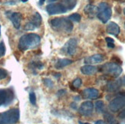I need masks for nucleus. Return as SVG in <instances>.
Returning <instances> with one entry per match:
<instances>
[{"mask_svg":"<svg viewBox=\"0 0 125 124\" xmlns=\"http://www.w3.org/2000/svg\"><path fill=\"white\" fill-rule=\"evenodd\" d=\"M105 41L107 42V47L110 48H114L115 47V40L111 38H109V37H107L105 38Z\"/></svg>","mask_w":125,"mask_h":124,"instance_id":"23","label":"nucleus"},{"mask_svg":"<svg viewBox=\"0 0 125 124\" xmlns=\"http://www.w3.org/2000/svg\"><path fill=\"white\" fill-rule=\"evenodd\" d=\"M72 63H73V61L72 60H70V59H68V58L58 59L55 64V67L56 69H62L66 66H68V65H70V64H72Z\"/></svg>","mask_w":125,"mask_h":124,"instance_id":"17","label":"nucleus"},{"mask_svg":"<svg viewBox=\"0 0 125 124\" xmlns=\"http://www.w3.org/2000/svg\"><path fill=\"white\" fill-rule=\"evenodd\" d=\"M104 57L102 55H94L90 57H87L84 58V63L87 64H98L103 61Z\"/></svg>","mask_w":125,"mask_h":124,"instance_id":"14","label":"nucleus"},{"mask_svg":"<svg viewBox=\"0 0 125 124\" xmlns=\"http://www.w3.org/2000/svg\"><path fill=\"white\" fill-rule=\"evenodd\" d=\"M58 93V95H64L65 93H66V91L64 90H59Z\"/></svg>","mask_w":125,"mask_h":124,"instance_id":"32","label":"nucleus"},{"mask_svg":"<svg viewBox=\"0 0 125 124\" xmlns=\"http://www.w3.org/2000/svg\"><path fill=\"white\" fill-rule=\"evenodd\" d=\"M5 54V45L3 41L0 42V57H2Z\"/></svg>","mask_w":125,"mask_h":124,"instance_id":"27","label":"nucleus"},{"mask_svg":"<svg viewBox=\"0 0 125 124\" xmlns=\"http://www.w3.org/2000/svg\"><path fill=\"white\" fill-rule=\"evenodd\" d=\"M81 84H82V80H81V78H76L73 81L72 85H73V87L75 88H79L81 86Z\"/></svg>","mask_w":125,"mask_h":124,"instance_id":"24","label":"nucleus"},{"mask_svg":"<svg viewBox=\"0 0 125 124\" xmlns=\"http://www.w3.org/2000/svg\"><path fill=\"white\" fill-rule=\"evenodd\" d=\"M8 76V72L6 70L3 68H0V80L6 78Z\"/></svg>","mask_w":125,"mask_h":124,"instance_id":"26","label":"nucleus"},{"mask_svg":"<svg viewBox=\"0 0 125 124\" xmlns=\"http://www.w3.org/2000/svg\"><path fill=\"white\" fill-rule=\"evenodd\" d=\"M30 22H31L32 24H33L35 26L36 29L39 28L42 24V16L40 15V14L39 12H35L33 15L31 16Z\"/></svg>","mask_w":125,"mask_h":124,"instance_id":"19","label":"nucleus"},{"mask_svg":"<svg viewBox=\"0 0 125 124\" xmlns=\"http://www.w3.org/2000/svg\"><path fill=\"white\" fill-rule=\"evenodd\" d=\"M62 4L67 10H72L77 5V0H62Z\"/></svg>","mask_w":125,"mask_h":124,"instance_id":"20","label":"nucleus"},{"mask_svg":"<svg viewBox=\"0 0 125 124\" xmlns=\"http://www.w3.org/2000/svg\"><path fill=\"white\" fill-rule=\"evenodd\" d=\"M79 124H90V123H82L81 121H78Z\"/></svg>","mask_w":125,"mask_h":124,"instance_id":"35","label":"nucleus"},{"mask_svg":"<svg viewBox=\"0 0 125 124\" xmlns=\"http://www.w3.org/2000/svg\"><path fill=\"white\" fill-rule=\"evenodd\" d=\"M124 25H125V23H124Z\"/></svg>","mask_w":125,"mask_h":124,"instance_id":"42","label":"nucleus"},{"mask_svg":"<svg viewBox=\"0 0 125 124\" xmlns=\"http://www.w3.org/2000/svg\"><path fill=\"white\" fill-rule=\"evenodd\" d=\"M14 100V93L11 89H0V106H7Z\"/></svg>","mask_w":125,"mask_h":124,"instance_id":"7","label":"nucleus"},{"mask_svg":"<svg viewBox=\"0 0 125 124\" xmlns=\"http://www.w3.org/2000/svg\"><path fill=\"white\" fill-rule=\"evenodd\" d=\"M44 84L45 86H47L48 87H52L54 85L52 80H51L50 79H44Z\"/></svg>","mask_w":125,"mask_h":124,"instance_id":"29","label":"nucleus"},{"mask_svg":"<svg viewBox=\"0 0 125 124\" xmlns=\"http://www.w3.org/2000/svg\"><path fill=\"white\" fill-rule=\"evenodd\" d=\"M0 29H1V25H0Z\"/></svg>","mask_w":125,"mask_h":124,"instance_id":"41","label":"nucleus"},{"mask_svg":"<svg viewBox=\"0 0 125 124\" xmlns=\"http://www.w3.org/2000/svg\"><path fill=\"white\" fill-rule=\"evenodd\" d=\"M41 38L39 35L35 33H29L22 35L19 41V49L25 51L29 49H33L39 45Z\"/></svg>","mask_w":125,"mask_h":124,"instance_id":"1","label":"nucleus"},{"mask_svg":"<svg viewBox=\"0 0 125 124\" xmlns=\"http://www.w3.org/2000/svg\"><path fill=\"white\" fill-rule=\"evenodd\" d=\"M99 91L95 88H86L82 91V96L84 99H96L99 96Z\"/></svg>","mask_w":125,"mask_h":124,"instance_id":"11","label":"nucleus"},{"mask_svg":"<svg viewBox=\"0 0 125 124\" xmlns=\"http://www.w3.org/2000/svg\"><path fill=\"white\" fill-rule=\"evenodd\" d=\"M81 71L84 75H93L97 71V68L91 64H86L81 67Z\"/></svg>","mask_w":125,"mask_h":124,"instance_id":"16","label":"nucleus"},{"mask_svg":"<svg viewBox=\"0 0 125 124\" xmlns=\"http://www.w3.org/2000/svg\"><path fill=\"white\" fill-rule=\"evenodd\" d=\"M94 110V104L91 101H84L81 104L78 112L82 116H90Z\"/></svg>","mask_w":125,"mask_h":124,"instance_id":"10","label":"nucleus"},{"mask_svg":"<svg viewBox=\"0 0 125 124\" xmlns=\"http://www.w3.org/2000/svg\"><path fill=\"white\" fill-rule=\"evenodd\" d=\"M47 12L50 15L62 14L67 12V9L64 5L61 3H51L46 6Z\"/></svg>","mask_w":125,"mask_h":124,"instance_id":"8","label":"nucleus"},{"mask_svg":"<svg viewBox=\"0 0 125 124\" xmlns=\"http://www.w3.org/2000/svg\"><path fill=\"white\" fill-rule=\"evenodd\" d=\"M35 29H36L35 26L31 22H30V21L25 25V30H26V31H33Z\"/></svg>","mask_w":125,"mask_h":124,"instance_id":"28","label":"nucleus"},{"mask_svg":"<svg viewBox=\"0 0 125 124\" xmlns=\"http://www.w3.org/2000/svg\"><path fill=\"white\" fill-rule=\"evenodd\" d=\"M111 8L107 3L101 2L97 7V17L102 23H107L111 19Z\"/></svg>","mask_w":125,"mask_h":124,"instance_id":"4","label":"nucleus"},{"mask_svg":"<svg viewBox=\"0 0 125 124\" xmlns=\"http://www.w3.org/2000/svg\"><path fill=\"white\" fill-rule=\"evenodd\" d=\"M21 1L22 2H26L27 1H29V0H21Z\"/></svg>","mask_w":125,"mask_h":124,"instance_id":"37","label":"nucleus"},{"mask_svg":"<svg viewBox=\"0 0 125 124\" xmlns=\"http://www.w3.org/2000/svg\"><path fill=\"white\" fill-rule=\"evenodd\" d=\"M77 46H78L77 39L71 38L65 43V45H64L62 50L64 52L68 54V55H73L75 54L76 50H77Z\"/></svg>","mask_w":125,"mask_h":124,"instance_id":"9","label":"nucleus"},{"mask_svg":"<svg viewBox=\"0 0 125 124\" xmlns=\"http://www.w3.org/2000/svg\"><path fill=\"white\" fill-rule=\"evenodd\" d=\"M50 23L53 29L56 31H64L68 33L72 32L74 28L72 21L66 18L53 19Z\"/></svg>","mask_w":125,"mask_h":124,"instance_id":"2","label":"nucleus"},{"mask_svg":"<svg viewBox=\"0 0 125 124\" xmlns=\"http://www.w3.org/2000/svg\"><path fill=\"white\" fill-rule=\"evenodd\" d=\"M20 117L19 110L13 108L5 112L0 113V124H15Z\"/></svg>","mask_w":125,"mask_h":124,"instance_id":"3","label":"nucleus"},{"mask_svg":"<svg viewBox=\"0 0 125 124\" xmlns=\"http://www.w3.org/2000/svg\"><path fill=\"white\" fill-rule=\"evenodd\" d=\"M55 1H57V0H48V2H54Z\"/></svg>","mask_w":125,"mask_h":124,"instance_id":"36","label":"nucleus"},{"mask_svg":"<svg viewBox=\"0 0 125 124\" xmlns=\"http://www.w3.org/2000/svg\"><path fill=\"white\" fill-rule=\"evenodd\" d=\"M106 31L108 34L115 35V36H117L120 34L121 29H120V27H119V25L117 23L114 22V21H111V22L107 24Z\"/></svg>","mask_w":125,"mask_h":124,"instance_id":"13","label":"nucleus"},{"mask_svg":"<svg viewBox=\"0 0 125 124\" xmlns=\"http://www.w3.org/2000/svg\"><path fill=\"white\" fill-rule=\"evenodd\" d=\"M29 100H30V103L32 105L36 104V96L34 92H31L29 94Z\"/></svg>","mask_w":125,"mask_h":124,"instance_id":"25","label":"nucleus"},{"mask_svg":"<svg viewBox=\"0 0 125 124\" xmlns=\"http://www.w3.org/2000/svg\"><path fill=\"white\" fill-rule=\"evenodd\" d=\"M95 110L99 114L104 112V103L102 100H97L95 103Z\"/></svg>","mask_w":125,"mask_h":124,"instance_id":"21","label":"nucleus"},{"mask_svg":"<svg viewBox=\"0 0 125 124\" xmlns=\"http://www.w3.org/2000/svg\"><path fill=\"white\" fill-rule=\"evenodd\" d=\"M84 11L85 14L88 15L90 18H94L95 14H97V7L92 4H88L84 7Z\"/></svg>","mask_w":125,"mask_h":124,"instance_id":"18","label":"nucleus"},{"mask_svg":"<svg viewBox=\"0 0 125 124\" xmlns=\"http://www.w3.org/2000/svg\"><path fill=\"white\" fill-rule=\"evenodd\" d=\"M124 15H125V8L124 9Z\"/></svg>","mask_w":125,"mask_h":124,"instance_id":"38","label":"nucleus"},{"mask_svg":"<svg viewBox=\"0 0 125 124\" xmlns=\"http://www.w3.org/2000/svg\"><path fill=\"white\" fill-rule=\"evenodd\" d=\"M95 124H107L104 120H97V121H96V123H95Z\"/></svg>","mask_w":125,"mask_h":124,"instance_id":"31","label":"nucleus"},{"mask_svg":"<svg viewBox=\"0 0 125 124\" xmlns=\"http://www.w3.org/2000/svg\"><path fill=\"white\" fill-rule=\"evenodd\" d=\"M119 118H121V119H125V107L124 109L119 114Z\"/></svg>","mask_w":125,"mask_h":124,"instance_id":"30","label":"nucleus"},{"mask_svg":"<svg viewBox=\"0 0 125 124\" xmlns=\"http://www.w3.org/2000/svg\"><path fill=\"white\" fill-rule=\"evenodd\" d=\"M109 109L111 112L116 113L125 107V94H119L109 103Z\"/></svg>","mask_w":125,"mask_h":124,"instance_id":"6","label":"nucleus"},{"mask_svg":"<svg viewBox=\"0 0 125 124\" xmlns=\"http://www.w3.org/2000/svg\"><path fill=\"white\" fill-rule=\"evenodd\" d=\"M101 71L113 77H118L121 74L123 70L119 64L114 62H109L101 66Z\"/></svg>","mask_w":125,"mask_h":124,"instance_id":"5","label":"nucleus"},{"mask_svg":"<svg viewBox=\"0 0 125 124\" xmlns=\"http://www.w3.org/2000/svg\"><path fill=\"white\" fill-rule=\"evenodd\" d=\"M122 85V80L118 79L115 81H110L107 84V90L109 92H114V91L117 90Z\"/></svg>","mask_w":125,"mask_h":124,"instance_id":"15","label":"nucleus"},{"mask_svg":"<svg viewBox=\"0 0 125 124\" xmlns=\"http://www.w3.org/2000/svg\"><path fill=\"white\" fill-rule=\"evenodd\" d=\"M0 35H1V32H0Z\"/></svg>","mask_w":125,"mask_h":124,"instance_id":"40","label":"nucleus"},{"mask_svg":"<svg viewBox=\"0 0 125 124\" xmlns=\"http://www.w3.org/2000/svg\"><path fill=\"white\" fill-rule=\"evenodd\" d=\"M9 19L12 21V23L13 25V26L16 29H20L21 27V19H22V15H21V13L19 12H13L10 15Z\"/></svg>","mask_w":125,"mask_h":124,"instance_id":"12","label":"nucleus"},{"mask_svg":"<svg viewBox=\"0 0 125 124\" xmlns=\"http://www.w3.org/2000/svg\"><path fill=\"white\" fill-rule=\"evenodd\" d=\"M122 84H124V86H125V76L123 77V79H122Z\"/></svg>","mask_w":125,"mask_h":124,"instance_id":"34","label":"nucleus"},{"mask_svg":"<svg viewBox=\"0 0 125 124\" xmlns=\"http://www.w3.org/2000/svg\"><path fill=\"white\" fill-rule=\"evenodd\" d=\"M88 1H89L90 2H93V0H88Z\"/></svg>","mask_w":125,"mask_h":124,"instance_id":"39","label":"nucleus"},{"mask_svg":"<svg viewBox=\"0 0 125 124\" xmlns=\"http://www.w3.org/2000/svg\"><path fill=\"white\" fill-rule=\"evenodd\" d=\"M45 0H39V5H42L43 4L45 3Z\"/></svg>","mask_w":125,"mask_h":124,"instance_id":"33","label":"nucleus"},{"mask_svg":"<svg viewBox=\"0 0 125 124\" xmlns=\"http://www.w3.org/2000/svg\"><path fill=\"white\" fill-rule=\"evenodd\" d=\"M68 19L72 21H75V22H79L81 19V16L78 13H74L68 16Z\"/></svg>","mask_w":125,"mask_h":124,"instance_id":"22","label":"nucleus"}]
</instances>
